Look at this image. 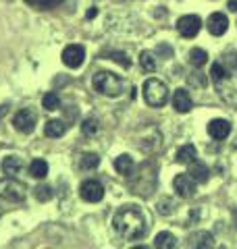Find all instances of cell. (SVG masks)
<instances>
[{"label":"cell","instance_id":"6da1fadb","mask_svg":"<svg viewBox=\"0 0 237 249\" xmlns=\"http://www.w3.org/2000/svg\"><path fill=\"white\" fill-rule=\"evenodd\" d=\"M113 227L118 237L127 241H136L148 232V216L138 206H123L113 216Z\"/></svg>","mask_w":237,"mask_h":249},{"label":"cell","instance_id":"7a4b0ae2","mask_svg":"<svg viewBox=\"0 0 237 249\" xmlns=\"http://www.w3.org/2000/svg\"><path fill=\"white\" fill-rule=\"evenodd\" d=\"M92 85L94 89H96L98 93H102V96H108V98H117L123 93V81L118 79V77L115 73H108V71H100L94 75L92 79Z\"/></svg>","mask_w":237,"mask_h":249},{"label":"cell","instance_id":"3957f363","mask_svg":"<svg viewBox=\"0 0 237 249\" xmlns=\"http://www.w3.org/2000/svg\"><path fill=\"white\" fill-rule=\"evenodd\" d=\"M144 98L150 106L154 108H160L167 104L169 100V88L167 83H162L160 79H148L144 83Z\"/></svg>","mask_w":237,"mask_h":249},{"label":"cell","instance_id":"277c9868","mask_svg":"<svg viewBox=\"0 0 237 249\" xmlns=\"http://www.w3.org/2000/svg\"><path fill=\"white\" fill-rule=\"evenodd\" d=\"M27 196V187L15 181L13 177H4L0 178V197L6 201H23Z\"/></svg>","mask_w":237,"mask_h":249},{"label":"cell","instance_id":"5b68a950","mask_svg":"<svg viewBox=\"0 0 237 249\" xmlns=\"http://www.w3.org/2000/svg\"><path fill=\"white\" fill-rule=\"evenodd\" d=\"M79 196H81V199L90 201V204H96V201L104 197V187H102L100 181L88 178V181H83L81 187H79Z\"/></svg>","mask_w":237,"mask_h":249},{"label":"cell","instance_id":"8992f818","mask_svg":"<svg viewBox=\"0 0 237 249\" xmlns=\"http://www.w3.org/2000/svg\"><path fill=\"white\" fill-rule=\"evenodd\" d=\"M36 112L34 110H29V108H23V110H19L17 114L13 116V124H15V129L19 131V133H31V131L36 129Z\"/></svg>","mask_w":237,"mask_h":249},{"label":"cell","instance_id":"52a82bcc","mask_svg":"<svg viewBox=\"0 0 237 249\" xmlns=\"http://www.w3.org/2000/svg\"><path fill=\"white\" fill-rule=\"evenodd\" d=\"M202 29V19L198 15H185L177 21V31L183 37H196Z\"/></svg>","mask_w":237,"mask_h":249},{"label":"cell","instance_id":"ba28073f","mask_svg":"<svg viewBox=\"0 0 237 249\" xmlns=\"http://www.w3.org/2000/svg\"><path fill=\"white\" fill-rule=\"evenodd\" d=\"M173 187H175V191H177V196L179 197H194L196 196V178L185 173V175H177L175 177V181H173Z\"/></svg>","mask_w":237,"mask_h":249},{"label":"cell","instance_id":"9c48e42d","mask_svg":"<svg viewBox=\"0 0 237 249\" xmlns=\"http://www.w3.org/2000/svg\"><path fill=\"white\" fill-rule=\"evenodd\" d=\"M83 60H85V50H83V46H67L65 50H62V62L69 67V69H79L83 65Z\"/></svg>","mask_w":237,"mask_h":249},{"label":"cell","instance_id":"30bf717a","mask_svg":"<svg viewBox=\"0 0 237 249\" xmlns=\"http://www.w3.org/2000/svg\"><path fill=\"white\" fill-rule=\"evenodd\" d=\"M208 133L212 139H217V142H220V139H227L229 133H231V123L225 121V119H215L208 123Z\"/></svg>","mask_w":237,"mask_h":249},{"label":"cell","instance_id":"8fae6325","mask_svg":"<svg viewBox=\"0 0 237 249\" xmlns=\"http://www.w3.org/2000/svg\"><path fill=\"white\" fill-rule=\"evenodd\" d=\"M227 27H229L227 15H223V13H212L210 17H208V31H210L212 36L220 37L227 31Z\"/></svg>","mask_w":237,"mask_h":249},{"label":"cell","instance_id":"7c38bea8","mask_svg":"<svg viewBox=\"0 0 237 249\" xmlns=\"http://www.w3.org/2000/svg\"><path fill=\"white\" fill-rule=\"evenodd\" d=\"M173 108L181 114L192 110V96H189L187 89H177L175 91V96H173Z\"/></svg>","mask_w":237,"mask_h":249},{"label":"cell","instance_id":"4fadbf2b","mask_svg":"<svg viewBox=\"0 0 237 249\" xmlns=\"http://www.w3.org/2000/svg\"><path fill=\"white\" fill-rule=\"evenodd\" d=\"M187 245L189 247H212L215 245V237L208 231H196L194 235L187 237Z\"/></svg>","mask_w":237,"mask_h":249},{"label":"cell","instance_id":"5bb4252c","mask_svg":"<svg viewBox=\"0 0 237 249\" xmlns=\"http://www.w3.org/2000/svg\"><path fill=\"white\" fill-rule=\"evenodd\" d=\"M0 168H2V173L6 177H15V175H19V170L23 168V162L17 156H6L2 160V164H0Z\"/></svg>","mask_w":237,"mask_h":249},{"label":"cell","instance_id":"9a60e30c","mask_svg":"<svg viewBox=\"0 0 237 249\" xmlns=\"http://www.w3.org/2000/svg\"><path fill=\"white\" fill-rule=\"evenodd\" d=\"M65 131H67V124L62 121H59V119L48 121L44 124V135L46 137H62L65 135Z\"/></svg>","mask_w":237,"mask_h":249},{"label":"cell","instance_id":"2e32d148","mask_svg":"<svg viewBox=\"0 0 237 249\" xmlns=\"http://www.w3.org/2000/svg\"><path fill=\"white\" fill-rule=\"evenodd\" d=\"M196 147L192 143H187V145H181L179 150H177V156H175V160L179 162V164H192V162L196 160Z\"/></svg>","mask_w":237,"mask_h":249},{"label":"cell","instance_id":"e0dca14e","mask_svg":"<svg viewBox=\"0 0 237 249\" xmlns=\"http://www.w3.org/2000/svg\"><path fill=\"white\" fill-rule=\"evenodd\" d=\"M189 175H192L196 178V183H206L208 181V166L206 164H202V162H192L189 164Z\"/></svg>","mask_w":237,"mask_h":249},{"label":"cell","instance_id":"ac0fdd59","mask_svg":"<svg viewBox=\"0 0 237 249\" xmlns=\"http://www.w3.org/2000/svg\"><path fill=\"white\" fill-rule=\"evenodd\" d=\"M133 166H136V164H133V158H131V156H127V154H121L115 160V170H117L118 175H125V177L131 175Z\"/></svg>","mask_w":237,"mask_h":249},{"label":"cell","instance_id":"d6986e66","mask_svg":"<svg viewBox=\"0 0 237 249\" xmlns=\"http://www.w3.org/2000/svg\"><path fill=\"white\" fill-rule=\"evenodd\" d=\"M154 245L160 247V249H175L177 247V239L175 235H171V232H158L156 239H154Z\"/></svg>","mask_w":237,"mask_h":249},{"label":"cell","instance_id":"ffe728a7","mask_svg":"<svg viewBox=\"0 0 237 249\" xmlns=\"http://www.w3.org/2000/svg\"><path fill=\"white\" fill-rule=\"evenodd\" d=\"M29 175L34 177V178H44L46 175H48V162L46 160H31V164H29Z\"/></svg>","mask_w":237,"mask_h":249},{"label":"cell","instance_id":"44dd1931","mask_svg":"<svg viewBox=\"0 0 237 249\" xmlns=\"http://www.w3.org/2000/svg\"><path fill=\"white\" fill-rule=\"evenodd\" d=\"M139 67L144 69L146 73H154L156 71V67H158V62H156V58H154V54L152 52H148V50H144L139 54Z\"/></svg>","mask_w":237,"mask_h":249},{"label":"cell","instance_id":"7402d4cb","mask_svg":"<svg viewBox=\"0 0 237 249\" xmlns=\"http://www.w3.org/2000/svg\"><path fill=\"white\" fill-rule=\"evenodd\" d=\"M206 60H208L206 50H202V48L189 50V62H192L194 67H204V65H206Z\"/></svg>","mask_w":237,"mask_h":249},{"label":"cell","instance_id":"603a6c76","mask_svg":"<svg viewBox=\"0 0 237 249\" xmlns=\"http://www.w3.org/2000/svg\"><path fill=\"white\" fill-rule=\"evenodd\" d=\"M98 164H100V158L96 154H83L81 160H79V166H81L83 170H92V168H96Z\"/></svg>","mask_w":237,"mask_h":249},{"label":"cell","instance_id":"cb8c5ba5","mask_svg":"<svg viewBox=\"0 0 237 249\" xmlns=\"http://www.w3.org/2000/svg\"><path fill=\"white\" fill-rule=\"evenodd\" d=\"M81 133L85 137H94L98 133V121L94 119V116H90V119H85L83 124H81Z\"/></svg>","mask_w":237,"mask_h":249},{"label":"cell","instance_id":"d4e9b609","mask_svg":"<svg viewBox=\"0 0 237 249\" xmlns=\"http://www.w3.org/2000/svg\"><path fill=\"white\" fill-rule=\"evenodd\" d=\"M60 104V100L59 96L54 91H48V93H44V98H42V106L46 108V110H57Z\"/></svg>","mask_w":237,"mask_h":249},{"label":"cell","instance_id":"484cf974","mask_svg":"<svg viewBox=\"0 0 237 249\" xmlns=\"http://www.w3.org/2000/svg\"><path fill=\"white\" fill-rule=\"evenodd\" d=\"M210 77H212V81L220 83L223 79H227V69L220 65V62H215V65L210 67Z\"/></svg>","mask_w":237,"mask_h":249},{"label":"cell","instance_id":"4316f807","mask_svg":"<svg viewBox=\"0 0 237 249\" xmlns=\"http://www.w3.org/2000/svg\"><path fill=\"white\" fill-rule=\"evenodd\" d=\"M34 196H36L38 201H48V199H52V189L48 185H38L36 191H34Z\"/></svg>","mask_w":237,"mask_h":249},{"label":"cell","instance_id":"83f0119b","mask_svg":"<svg viewBox=\"0 0 237 249\" xmlns=\"http://www.w3.org/2000/svg\"><path fill=\"white\" fill-rule=\"evenodd\" d=\"M110 56H113V60H117L121 67H125V69H129V65H131V60L127 58V54H123V52H110Z\"/></svg>","mask_w":237,"mask_h":249},{"label":"cell","instance_id":"f1b7e54d","mask_svg":"<svg viewBox=\"0 0 237 249\" xmlns=\"http://www.w3.org/2000/svg\"><path fill=\"white\" fill-rule=\"evenodd\" d=\"M60 2H62V0H42L38 9H40V11H50V9H57Z\"/></svg>","mask_w":237,"mask_h":249},{"label":"cell","instance_id":"f546056e","mask_svg":"<svg viewBox=\"0 0 237 249\" xmlns=\"http://www.w3.org/2000/svg\"><path fill=\"white\" fill-rule=\"evenodd\" d=\"M229 11H233V13H237V0H229Z\"/></svg>","mask_w":237,"mask_h":249},{"label":"cell","instance_id":"4dcf8cb0","mask_svg":"<svg viewBox=\"0 0 237 249\" xmlns=\"http://www.w3.org/2000/svg\"><path fill=\"white\" fill-rule=\"evenodd\" d=\"M27 4H31V6H40V2H42V0H25Z\"/></svg>","mask_w":237,"mask_h":249},{"label":"cell","instance_id":"1f68e13d","mask_svg":"<svg viewBox=\"0 0 237 249\" xmlns=\"http://www.w3.org/2000/svg\"><path fill=\"white\" fill-rule=\"evenodd\" d=\"M96 13H98L96 9H90V11H88V19H92V17H96Z\"/></svg>","mask_w":237,"mask_h":249},{"label":"cell","instance_id":"d6a6232c","mask_svg":"<svg viewBox=\"0 0 237 249\" xmlns=\"http://www.w3.org/2000/svg\"><path fill=\"white\" fill-rule=\"evenodd\" d=\"M0 214H2V210H0Z\"/></svg>","mask_w":237,"mask_h":249}]
</instances>
